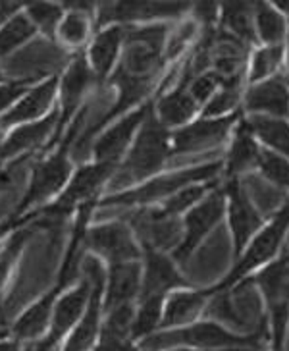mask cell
<instances>
[{"label": "cell", "instance_id": "obj_7", "mask_svg": "<svg viewBox=\"0 0 289 351\" xmlns=\"http://www.w3.org/2000/svg\"><path fill=\"white\" fill-rule=\"evenodd\" d=\"M70 170H72V165L68 160V149L66 147H60L54 155L47 156L45 160H41L39 165L35 166L25 195L21 197L18 207L14 208L12 217L4 224H0L4 234L10 232V230H16L18 222L27 215L29 208L35 207L41 201H47L54 193H58L64 187V184L68 182Z\"/></svg>", "mask_w": 289, "mask_h": 351}, {"label": "cell", "instance_id": "obj_4", "mask_svg": "<svg viewBox=\"0 0 289 351\" xmlns=\"http://www.w3.org/2000/svg\"><path fill=\"white\" fill-rule=\"evenodd\" d=\"M195 346L203 350H231V348H251V350H262L260 336L251 334V336H239L236 332L227 330L222 324L205 320V322H195L187 324L186 328H176V330L162 332L144 338L141 343V350L144 351H162L174 346Z\"/></svg>", "mask_w": 289, "mask_h": 351}, {"label": "cell", "instance_id": "obj_10", "mask_svg": "<svg viewBox=\"0 0 289 351\" xmlns=\"http://www.w3.org/2000/svg\"><path fill=\"white\" fill-rule=\"evenodd\" d=\"M127 218L135 230L141 249L160 251L176 249L184 238V220L179 217H168L158 207H139Z\"/></svg>", "mask_w": 289, "mask_h": 351}, {"label": "cell", "instance_id": "obj_38", "mask_svg": "<svg viewBox=\"0 0 289 351\" xmlns=\"http://www.w3.org/2000/svg\"><path fill=\"white\" fill-rule=\"evenodd\" d=\"M58 37L68 47H81L89 37V16H83L77 12H70L64 16L62 23L58 27Z\"/></svg>", "mask_w": 289, "mask_h": 351}, {"label": "cell", "instance_id": "obj_14", "mask_svg": "<svg viewBox=\"0 0 289 351\" xmlns=\"http://www.w3.org/2000/svg\"><path fill=\"white\" fill-rule=\"evenodd\" d=\"M155 106V99L147 101L141 106H137L135 110L122 116L116 124L106 130L99 141L95 143V162H110V165H120V158L124 156L127 147L131 143L134 135L139 132V128L144 122V118Z\"/></svg>", "mask_w": 289, "mask_h": 351}, {"label": "cell", "instance_id": "obj_20", "mask_svg": "<svg viewBox=\"0 0 289 351\" xmlns=\"http://www.w3.org/2000/svg\"><path fill=\"white\" fill-rule=\"evenodd\" d=\"M141 265L139 261H125L114 263L106 274V298H104V311L116 309L120 305H131L135 298L141 293Z\"/></svg>", "mask_w": 289, "mask_h": 351}, {"label": "cell", "instance_id": "obj_17", "mask_svg": "<svg viewBox=\"0 0 289 351\" xmlns=\"http://www.w3.org/2000/svg\"><path fill=\"white\" fill-rule=\"evenodd\" d=\"M89 295H91V282L85 276L77 288L72 289L70 293H66L64 298L58 300L56 307H54V313H52L51 330L37 343L35 351H52L58 346V341L72 330L73 324L85 313Z\"/></svg>", "mask_w": 289, "mask_h": 351}, {"label": "cell", "instance_id": "obj_22", "mask_svg": "<svg viewBox=\"0 0 289 351\" xmlns=\"http://www.w3.org/2000/svg\"><path fill=\"white\" fill-rule=\"evenodd\" d=\"M199 110H201V106L193 101L191 95L187 93L184 82H177L172 91L158 95L155 99V106H153L155 118L168 132H174L177 128L193 122Z\"/></svg>", "mask_w": 289, "mask_h": 351}, {"label": "cell", "instance_id": "obj_29", "mask_svg": "<svg viewBox=\"0 0 289 351\" xmlns=\"http://www.w3.org/2000/svg\"><path fill=\"white\" fill-rule=\"evenodd\" d=\"M60 293L62 291L54 286L45 298H41L35 305H32L29 309L25 311L20 319L16 320V324L12 328L16 340H35V338H41L45 330H47V326H49L52 307H54V303H56Z\"/></svg>", "mask_w": 289, "mask_h": 351}, {"label": "cell", "instance_id": "obj_8", "mask_svg": "<svg viewBox=\"0 0 289 351\" xmlns=\"http://www.w3.org/2000/svg\"><path fill=\"white\" fill-rule=\"evenodd\" d=\"M241 110L224 116V118H203L170 132V147L172 156L199 155L220 149L231 137L234 128L241 118Z\"/></svg>", "mask_w": 289, "mask_h": 351}, {"label": "cell", "instance_id": "obj_34", "mask_svg": "<svg viewBox=\"0 0 289 351\" xmlns=\"http://www.w3.org/2000/svg\"><path fill=\"white\" fill-rule=\"evenodd\" d=\"M37 32L32 20L25 14H18L8 20L0 29V56H6L21 47L25 41H29Z\"/></svg>", "mask_w": 289, "mask_h": 351}, {"label": "cell", "instance_id": "obj_23", "mask_svg": "<svg viewBox=\"0 0 289 351\" xmlns=\"http://www.w3.org/2000/svg\"><path fill=\"white\" fill-rule=\"evenodd\" d=\"M60 80L58 77H51L41 85H37L33 91L25 95L21 101L12 106L8 112L2 114L0 118V130H6L10 125L23 124V122H33L37 118H41L42 114L49 112L54 95L58 91Z\"/></svg>", "mask_w": 289, "mask_h": 351}, {"label": "cell", "instance_id": "obj_24", "mask_svg": "<svg viewBox=\"0 0 289 351\" xmlns=\"http://www.w3.org/2000/svg\"><path fill=\"white\" fill-rule=\"evenodd\" d=\"M58 116L60 112L54 110L41 122H33V124H23L16 128L2 143H0V162L10 160L14 156L27 155L35 151L39 145L51 135V132L58 125Z\"/></svg>", "mask_w": 289, "mask_h": 351}, {"label": "cell", "instance_id": "obj_25", "mask_svg": "<svg viewBox=\"0 0 289 351\" xmlns=\"http://www.w3.org/2000/svg\"><path fill=\"white\" fill-rule=\"evenodd\" d=\"M210 300V291L201 289V291H172L164 300V311H162V320L160 326L170 328V326H187L193 324L207 307Z\"/></svg>", "mask_w": 289, "mask_h": 351}, {"label": "cell", "instance_id": "obj_45", "mask_svg": "<svg viewBox=\"0 0 289 351\" xmlns=\"http://www.w3.org/2000/svg\"><path fill=\"white\" fill-rule=\"evenodd\" d=\"M284 66H286V72H288V80H289V29H288V37H286V45H284Z\"/></svg>", "mask_w": 289, "mask_h": 351}, {"label": "cell", "instance_id": "obj_27", "mask_svg": "<svg viewBox=\"0 0 289 351\" xmlns=\"http://www.w3.org/2000/svg\"><path fill=\"white\" fill-rule=\"evenodd\" d=\"M218 29L226 32L249 49L258 47L255 21H253V2H226L220 4Z\"/></svg>", "mask_w": 289, "mask_h": 351}, {"label": "cell", "instance_id": "obj_1", "mask_svg": "<svg viewBox=\"0 0 289 351\" xmlns=\"http://www.w3.org/2000/svg\"><path fill=\"white\" fill-rule=\"evenodd\" d=\"M224 170L222 160H210V162H201V165L179 168L170 174L155 176L147 180L143 186L127 189L122 193L108 195L103 201H99V207H151L156 203H162L168 197L177 193L179 189L193 184H207L214 182V178Z\"/></svg>", "mask_w": 289, "mask_h": 351}, {"label": "cell", "instance_id": "obj_32", "mask_svg": "<svg viewBox=\"0 0 289 351\" xmlns=\"http://www.w3.org/2000/svg\"><path fill=\"white\" fill-rule=\"evenodd\" d=\"M164 300L166 298H162V295L141 300L139 313L134 315L129 340H144L147 336H151L160 326L162 311H164Z\"/></svg>", "mask_w": 289, "mask_h": 351}, {"label": "cell", "instance_id": "obj_39", "mask_svg": "<svg viewBox=\"0 0 289 351\" xmlns=\"http://www.w3.org/2000/svg\"><path fill=\"white\" fill-rule=\"evenodd\" d=\"M181 80H186L187 93L193 97V101H195L201 108L214 97V93L218 91V87L222 85V77H220L218 73L212 72V70L199 73V75L191 77V80H187V77L181 75Z\"/></svg>", "mask_w": 289, "mask_h": 351}, {"label": "cell", "instance_id": "obj_11", "mask_svg": "<svg viewBox=\"0 0 289 351\" xmlns=\"http://www.w3.org/2000/svg\"><path fill=\"white\" fill-rule=\"evenodd\" d=\"M226 193V217L231 230V238L236 245V258L245 251L249 241L258 234V230L264 226V217L255 207V203L247 195L245 187L241 186V180L231 178L224 184Z\"/></svg>", "mask_w": 289, "mask_h": 351}, {"label": "cell", "instance_id": "obj_15", "mask_svg": "<svg viewBox=\"0 0 289 351\" xmlns=\"http://www.w3.org/2000/svg\"><path fill=\"white\" fill-rule=\"evenodd\" d=\"M83 245L103 255L110 265L125 263V261H139V255H141V249L131 236V232L122 222L87 228Z\"/></svg>", "mask_w": 289, "mask_h": 351}, {"label": "cell", "instance_id": "obj_33", "mask_svg": "<svg viewBox=\"0 0 289 351\" xmlns=\"http://www.w3.org/2000/svg\"><path fill=\"white\" fill-rule=\"evenodd\" d=\"M218 186V182H207V184H193V186H187L184 189H179L177 193H174L172 197H168L166 201H162L158 208L168 215V217H179L184 213H187L189 208H193L207 195L208 191H212L214 187Z\"/></svg>", "mask_w": 289, "mask_h": 351}, {"label": "cell", "instance_id": "obj_9", "mask_svg": "<svg viewBox=\"0 0 289 351\" xmlns=\"http://www.w3.org/2000/svg\"><path fill=\"white\" fill-rule=\"evenodd\" d=\"M224 217H226V193H224V187L216 186L212 191H208L195 207L186 213L184 238H181V243L174 249V258L179 263H186L197 245H201V241L207 238Z\"/></svg>", "mask_w": 289, "mask_h": 351}, {"label": "cell", "instance_id": "obj_3", "mask_svg": "<svg viewBox=\"0 0 289 351\" xmlns=\"http://www.w3.org/2000/svg\"><path fill=\"white\" fill-rule=\"evenodd\" d=\"M170 29L164 23L125 27L124 56L116 73L141 82L155 83L156 75L166 66L164 51Z\"/></svg>", "mask_w": 289, "mask_h": 351}, {"label": "cell", "instance_id": "obj_5", "mask_svg": "<svg viewBox=\"0 0 289 351\" xmlns=\"http://www.w3.org/2000/svg\"><path fill=\"white\" fill-rule=\"evenodd\" d=\"M289 228V201L279 208L274 217L270 218V222H266L264 226L258 230V234L255 238L249 241V245L245 251L238 257L236 267L231 269V272L227 274L226 278L222 280L220 284H216L214 288H208L210 295H214L218 291H226V289L238 286L241 280L245 278L247 274H251L253 270L262 269L264 265L272 263L278 249L281 245V241L286 238Z\"/></svg>", "mask_w": 289, "mask_h": 351}, {"label": "cell", "instance_id": "obj_47", "mask_svg": "<svg viewBox=\"0 0 289 351\" xmlns=\"http://www.w3.org/2000/svg\"><path fill=\"white\" fill-rule=\"evenodd\" d=\"M0 75H2V73H0Z\"/></svg>", "mask_w": 289, "mask_h": 351}, {"label": "cell", "instance_id": "obj_2", "mask_svg": "<svg viewBox=\"0 0 289 351\" xmlns=\"http://www.w3.org/2000/svg\"><path fill=\"white\" fill-rule=\"evenodd\" d=\"M172 158L174 156L170 147V132L156 120L151 110L137 132L124 165L116 170L118 174L114 178V184L122 187L151 180L168 162H172Z\"/></svg>", "mask_w": 289, "mask_h": 351}, {"label": "cell", "instance_id": "obj_12", "mask_svg": "<svg viewBox=\"0 0 289 351\" xmlns=\"http://www.w3.org/2000/svg\"><path fill=\"white\" fill-rule=\"evenodd\" d=\"M85 276L91 282V295L87 301L85 313L81 315V320H79L77 328L73 330L72 338L66 343L64 351H89L97 340L99 320H101V311H103L106 272L97 258H85Z\"/></svg>", "mask_w": 289, "mask_h": 351}, {"label": "cell", "instance_id": "obj_30", "mask_svg": "<svg viewBox=\"0 0 289 351\" xmlns=\"http://www.w3.org/2000/svg\"><path fill=\"white\" fill-rule=\"evenodd\" d=\"M253 21L258 47L286 45L289 20L281 16L270 2H253Z\"/></svg>", "mask_w": 289, "mask_h": 351}, {"label": "cell", "instance_id": "obj_16", "mask_svg": "<svg viewBox=\"0 0 289 351\" xmlns=\"http://www.w3.org/2000/svg\"><path fill=\"white\" fill-rule=\"evenodd\" d=\"M93 72L91 66L87 62L85 54H77L70 64V68L66 70L62 77V91H60V116H58V125L52 141L47 145V149H51L52 145L60 141L62 130L68 125V122L73 118V114L77 112L79 104H81L83 97L87 93L89 85L93 83Z\"/></svg>", "mask_w": 289, "mask_h": 351}, {"label": "cell", "instance_id": "obj_40", "mask_svg": "<svg viewBox=\"0 0 289 351\" xmlns=\"http://www.w3.org/2000/svg\"><path fill=\"white\" fill-rule=\"evenodd\" d=\"M32 80H23V82H10V83H0V114L8 112V108H12V104L16 103L20 97L25 93V87Z\"/></svg>", "mask_w": 289, "mask_h": 351}, {"label": "cell", "instance_id": "obj_19", "mask_svg": "<svg viewBox=\"0 0 289 351\" xmlns=\"http://www.w3.org/2000/svg\"><path fill=\"white\" fill-rule=\"evenodd\" d=\"M144 272L141 280V300L162 295L176 291L179 288H189L187 282L174 267V263L160 251L144 249Z\"/></svg>", "mask_w": 289, "mask_h": 351}, {"label": "cell", "instance_id": "obj_13", "mask_svg": "<svg viewBox=\"0 0 289 351\" xmlns=\"http://www.w3.org/2000/svg\"><path fill=\"white\" fill-rule=\"evenodd\" d=\"M241 112L245 116L258 114V116L289 120L288 75L278 73L270 80L247 85L241 101Z\"/></svg>", "mask_w": 289, "mask_h": 351}, {"label": "cell", "instance_id": "obj_35", "mask_svg": "<svg viewBox=\"0 0 289 351\" xmlns=\"http://www.w3.org/2000/svg\"><path fill=\"white\" fill-rule=\"evenodd\" d=\"M258 174L268 180L272 186L289 191V158L272 153L260 145V155L257 165Z\"/></svg>", "mask_w": 289, "mask_h": 351}, {"label": "cell", "instance_id": "obj_43", "mask_svg": "<svg viewBox=\"0 0 289 351\" xmlns=\"http://www.w3.org/2000/svg\"><path fill=\"white\" fill-rule=\"evenodd\" d=\"M12 186V170L0 168V191L8 189Z\"/></svg>", "mask_w": 289, "mask_h": 351}, {"label": "cell", "instance_id": "obj_21", "mask_svg": "<svg viewBox=\"0 0 289 351\" xmlns=\"http://www.w3.org/2000/svg\"><path fill=\"white\" fill-rule=\"evenodd\" d=\"M258 155H260V143L255 139V135L251 134L245 116L241 114L229 137V149H227L226 162L222 170L226 174V180H231V178L241 180L243 174L257 170Z\"/></svg>", "mask_w": 289, "mask_h": 351}, {"label": "cell", "instance_id": "obj_18", "mask_svg": "<svg viewBox=\"0 0 289 351\" xmlns=\"http://www.w3.org/2000/svg\"><path fill=\"white\" fill-rule=\"evenodd\" d=\"M189 4L181 2H110L99 6V25L179 18L189 12Z\"/></svg>", "mask_w": 289, "mask_h": 351}, {"label": "cell", "instance_id": "obj_44", "mask_svg": "<svg viewBox=\"0 0 289 351\" xmlns=\"http://www.w3.org/2000/svg\"><path fill=\"white\" fill-rule=\"evenodd\" d=\"M0 351H21L20 340L0 341Z\"/></svg>", "mask_w": 289, "mask_h": 351}, {"label": "cell", "instance_id": "obj_36", "mask_svg": "<svg viewBox=\"0 0 289 351\" xmlns=\"http://www.w3.org/2000/svg\"><path fill=\"white\" fill-rule=\"evenodd\" d=\"M27 18L45 35L54 37L64 20V6L52 2H33L27 4Z\"/></svg>", "mask_w": 289, "mask_h": 351}, {"label": "cell", "instance_id": "obj_31", "mask_svg": "<svg viewBox=\"0 0 289 351\" xmlns=\"http://www.w3.org/2000/svg\"><path fill=\"white\" fill-rule=\"evenodd\" d=\"M281 66H284V45L255 47L249 54L247 85L278 75L281 73Z\"/></svg>", "mask_w": 289, "mask_h": 351}, {"label": "cell", "instance_id": "obj_37", "mask_svg": "<svg viewBox=\"0 0 289 351\" xmlns=\"http://www.w3.org/2000/svg\"><path fill=\"white\" fill-rule=\"evenodd\" d=\"M33 232H35V226H33V224L32 228H20V230H16V234L6 241L4 247L0 249V289H2L4 282L10 276L12 269H14L16 261L20 257L21 249H23L25 241L29 239V236H32Z\"/></svg>", "mask_w": 289, "mask_h": 351}, {"label": "cell", "instance_id": "obj_41", "mask_svg": "<svg viewBox=\"0 0 289 351\" xmlns=\"http://www.w3.org/2000/svg\"><path fill=\"white\" fill-rule=\"evenodd\" d=\"M220 18V6L212 2H203L195 6V23H201L203 29H214Z\"/></svg>", "mask_w": 289, "mask_h": 351}, {"label": "cell", "instance_id": "obj_28", "mask_svg": "<svg viewBox=\"0 0 289 351\" xmlns=\"http://www.w3.org/2000/svg\"><path fill=\"white\" fill-rule=\"evenodd\" d=\"M245 122L251 134L264 149L289 158V120L251 114L245 116Z\"/></svg>", "mask_w": 289, "mask_h": 351}, {"label": "cell", "instance_id": "obj_26", "mask_svg": "<svg viewBox=\"0 0 289 351\" xmlns=\"http://www.w3.org/2000/svg\"><path fill=\"white\" fill-rule=\"evenodd\" d=\"M125 27L122 25H110L108 29H103L95 37L91 51H89V66L97 82H106L108 75L112 72L114 62L118 54L124 47Z\"/></svg>", "mask_w": 289, "mask_h": 351}, {"label": "cell", "instance_id": "obj_42", "mask_svg": "<svg viewBox=\"0 0 289 351\" xmlns=\"http://www.w3.org/2000/svg\"><path fill=\"white\" fill-rule=\"evenodd\" d=\"M20 8L21 4H18V2H0V25L6 23L8 20H12Z\"/></svg>", "mask_w": 289, "mask_h": 351}, {"label": "cell", "instance_id": "obj_6", "mask_svg": "<svg viewBox=\"0 0 289 351\" xmlns=\"http://www.w3.org/2000/svg\"><path fill=\"white\" fill-rule=\"evenodd\" d=\"M266 301L274 351H281L289 324V255L274 258L253 278Z\"/></svg>", "mask_w": 289, "mask_h": 351}, {"label": "cell", "instance_id": "obj_46", "mask_svg": "<svg viewBox=\"0 0 289 351\" xmlns=\"http://www.w3.org/2000/svg\"><path fill=\"white\" fill-rule=\"evenodd\" d=\"M172 351H257L251 348H231V350H172Z\"/></svg>", "mask_w": 289, "mask_h": 351}]
</instances>
